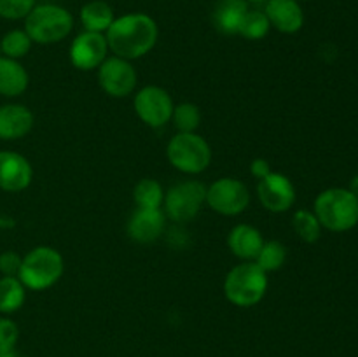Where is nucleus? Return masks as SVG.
Instances as JSON below:
<instances>
[{
	"instance_id": "nucleus-30",
	"label": "nucleus",
	"mask_w": 358,
	"mask_h": 357,
	"mask_svg": "<svg viewBox=\"0 0 358 357\" xmlns=\"http://www.w3.org/2000/svg\"><path fill=\"white\" fill-rule=\"evenodd\" d=\"M21 259L16 252H3L0 254V273L3 276H17L21 268Z\"/></svg>"
},
{
	"instance_id": "nucleus-6",
	"label": "nucleus",
	"mask_w": 358,
	"mask_h": 357,
	"mask_svg": "<svg viewBox=\"0 0 358 357\" xmlns=\"http://www.w3.org/2000/svg\"><path fill=\"white\" fill-rule=\"evenodd\" d=\"M168 160L173 168L189 175H198L210 167L212 149L198 133H177L168 144Z\"/></svg>"
},
{
	"instance_id": "nucleus-13",
	"label": "nucleus",
	"mask_w": 358,
	"mask_h": 357,
	"mask_svg": "<svg viewBox=\"0 0 358 357\" xmlns=\"http://www.w3.org/2000/svg\"><path fill=\"white\" fill-rule=\"evenodd\" d=\"M34 170L28 160L13 150L0 153V189L7 192H20L30 186Z\"/></svg>"
},
{
	"instance_id": "nucleus-2",
	"label": "nucleus",
	"mask_w": 358,
	"mask_h": 357,
	"mask_svg": "<svg viewBox=\"0 0 358 357\" xmlns=\"http://www.w3.org/2000/svg\"><path fill=\"white\" fill-rule=\"evenodd\" d=\"M315 216L329 231L352 230L358 224V198L345 188L325 189L315 200Z\"/></svg>"
},
{
	"instance_id": "nucleus-28",
	"label": "nucleus",
	"mask_w": 358,
	"mask_h": 357,
	"mask_svg": "<svg viewBox=\"0 0 358 357\" xmlns=\"http://www.w3.org/2000/svg\"><path fill=\"white\" fill-rule=\"evenodd\" d=\"M35 7V0H0V18L21 20Z\"/></svg>"
},
{
	"instance_id": "nucleus-9",
	"label": "nucleus",
	"mask_w": 358,
	"mask_h": 357,
	"mask_svg": "<svg viewBox=\"0 0 358 357\" xmlns=\"http://www.w3.org/2000/svg\"><path fill=\"white\" fill-rule=\"evenodd\" d=\"M136 80H138V76L129 59L107 56V59L98 66V83L108 97H128L135 91Z\"/></svg>"
},
{
	"instance_id": "nucleus-19",
	"label": "nucleus",
	"mask_w": 358,
	"mask_h": 357,
	"mask_svg": "<svg viewBox=\"0 0 358 357\" xmlns=\"http://www.w3.org/2000/svg\"><path fill=\"white\" fill-rule=\"evenodd\" d=\"M247 10V0H219L215 10H213L215 28L226 35L238 34V28H240V23Z\"/></svg>"
},
{
	"instance_id": "nucleus-20",
	"label": "nucleus",
	"mask_w": 358,
	"mask_h": 357,
	"mask_svg": "<svg viewBox=\"0 0 358 357\" xmlns=\"http://www.w3.org/2000/svg\"><path fill=\"white\" fill-rule=\"evenodd\" d=\"M114 10L103 0H93L87 2L86 6L80 9V23H83L86 31H98L103 34L108 30L112 23H114Z\"/></svg>"
},
{
	"instance_id": "nucleus-18",
	"label": "nucleus",
	"mask_w": 358,
	"mask_h": 357,
	"mask_svg": "<svg viewBox=\"0 0 358 357\" xmlns=\"http://www.w3.org/2000/svg\"><path fill=\"white\" fill-rule=\"evenodd\" d=\"M28 88V72L17 59L0 56V94L20 97Z\"/></svg>"
},
{
	"instance_id": "nucleus-5",
	"label": "nucleus",
	"mask_w": 358,
	"mask_h": 357,
	"mask_svg": "<svg viewBox=\"0 0 358 357\" xmlns=\"http://www.w3.org/2000/svg\"><path fill=\"white\" fill-rule=\"evenodd\" d=\"M63 258L56 248L35 247L21 259V268L17 273V279L21 280L27 289L44 290L55 286L63 275Z\"/></svg>"
},
{
	"instance_id": "nucleus-25",
	"label": "nucleus",
	"mask_w": 358,
	"mask_h": 357,
	"mask_svg": "<svg viewBox=\"0 0 358 357\" xmlns=\"http://www.w3.org/2000/svg\"><path fill=\"white\" fill-rule=\"evenodd\" d=\"M292 227L297 237L308 244L317 241L322 234L320 220L315 216V212H310V210H297L292 217Z\"/></svg>"
},
{
	"instance_id": "nucleus-32",
	"label": "nucleus",
	"mask_w": 358,
	"mask_h": 357,
	"mask_svg": "<svg viewBox=\"0 0 358 357\" xmlns=\"http://www.w3.org/2000/svg\"><path fill=\"white\" fill-rule=\"evenodd\" d=\"M348 189L358 198V175H355V177L352 178V182H350V188Z\"/></svg>"
},
{
	"instance_id": "nucleus-34",
	"label": "nucleus",
	"mask_w": 358,
	"mask_h": 357,
	"mask_svg": "<svg viewBox=\"0 0 358 357\" xmlns=\"http://www.w3.org/2000/svg\"><path fill=\"white\" fill-rule=\"evenodd\" d=\"M247 2H250V4H266L268 0H247Z\"/></svg>"
},
{
	"instance_id": "nucleus-24",
	"label": "nucleus",
	"mask_w": 358,
	"mask_h": 357,
	"mask_svg": "<svg viewBox=\"0 0 358 357\" xmlns=\"http://www.w3.org/2000/svg\"><path fill=\"white\" fill-rule=\"evenodd\" d=\"M287 261V247L278 240H269L262 244V248L259 251L255 258V265L261 266L266 273L276 272L282 268Z\"/></svg>"
},
{
	"instance_id": "nucleus-3",
	"label": "nucleus",
	"mask_w": 358,
	"mask_h": 357,
	"mask_svg": "<svg viewBox=\"0 0 358 357\" xmlns=\"http://www.w3.org/2000/svg\"><path fill=\"white\" fill-rule=\"evenodd\" d=\"M268 290V273L255 265L245 261L229 270L224 280V293L229 303L240 308L255 307Z\"/></svg>"
},
{
	"instance_id": "nucleus-22",
	"label": "nucleus",
	"mask_w": 358,
	"mask_h": 357,
	"mask_svg": "<svg viewBox=\"0 0 358 357\" xmlns=\"http://www.w3.org/2000/svg\"><path fill=\"white\" fill-rule=\"evenodd\" d=\"M133 200L138 209H161L164 202V191L154 178H142L133 189Z\"/></svg>"
},
{
	"instance_id": "nucleus-23",
	"label": "nucleus",
	"mask_w": 358,
	"mask_h": 357,
	"mask_svg": "<svg viewBox=\"0 0 358 357\" xmlns=\"http://www.w3.org/2000/svg\"><path fill=\"white\" fill-rule=\"evenodd\" d=\"M269 28H271V24H269L264 10L248 9L241 20L240 28H238V35L248 38V41H259V38L268 35Z\"/></svg>"
},
{
	"instance_id": "nucleus-10",
	"label": "nucleus",
	"mask_w": 358,
	"mask_h": 357,
	"mask_svg": "<svg viewBox=\"0 0 358 357\" xmlns=\"http://www.w3.org/2000/svg\"><path fill=\"white\" fill-rule=\"evenodd\" d=\"M135 112L147 126L159 128L171 119L173 100L166 90L159 86H145L135 94Z\"/></svg>"
},
{
	"instance_id": "nucleus-15",
	"label": "nucleus",
	"mask_w": 358,
	"mask_h": 357,
	"mask_svg": "<svg viewBox=\"0 0 358 357\" xmlns=\"http://www.w3.org/2000/svg\"><path fill=\"white\" fill-rule=\"evenodd\" d=\"M264 14L268 16L269 24L282 34H296L304 24L303 7L297 0H268Z\"/></svg>"
},
{
	"instance_id": "nucleus-29",
	"label": "nucleus",
	"mask_w": 358,
	"mask_h": 357,
	"mask_svg": "<svg viewBox=\"0 0 358 357\" xmlns=\"http://www.w3.org/2000/svg\"><path fill=\"white\" fill-rule=\"evenodd\" d=\"M20 338V329L10 318H0V354L13 352Z\"/></svg>"
},
{
	"instance_id": "nucleus-14",
	"label": "nucleus",
	"mask_w": 358,
	"mask_h": 357,
	"mask_svg": "<svg viewBox=\"0 0 358 357\" xmlns=\"http://www.w3.org/2000/svg\"><path fill=\"white\" fill-rule=\"evenodd\" d=\"M166 216L161 209H136L129 217L128 234L136 244H150L163 234Z\"/></svg>"
},
{
	"instance_id": "nucleus-35",
	"label": "nucleus",
	"mask_w": 358,
	"mask_h": 357,
	"mask_svg": "<svg viewBox=\"0 0 358 357\" xmlns=\"http://www.w3.org/2000/svg\"><path fill=\"white\" fill-rule=\"evenodd\" d=\"M297 2H301V0H297Z\"/></svg>"
},
{
	"instance_id": "nucleus-33",
	"label": "nucleus",
	"mask_w": 358,
	"mask_h": 357,
	"mask_svg": "<svg viewBox=\"0 0 358 357\" xmlns=\"http://www.w3.org/2000/svg\"><path fill=\"white\" fill-rule=\"evenodd\" d=\"M0 357H17L16 350H13V352H6V354H0Z\"/></svg>"
},
{
	"instance_id": "nucleus-17",
	"label": "nucleus",
	"mask_w": 358,
	"mask_h": 357,
	"mask_svg": "<svg viewBox=\"0 0 358 357\" xmlns=\"http://www.w3.org/2000/svg\"><path fill=\"white\" fill-rule=\"evenodd\" d=\"M262 244H264V238H262L261 231L250 224H238L227 237L229 251L243 261H255Z\"/></svg>"
},
{
	"instance_id": "nucleus-26",
	"label": "nucleus",
	"mask_w": 358,
	"mask_h": 357,
	"mask_svg": "<svg viewBox=\"0 0 358 357\" xmlns=\"http://www.w3.org/2000/svg\"><path fill=\"white\" fill-rule=\"evenodd\" d=\"M171 119H173V125L178 133H194L201 122V112H199L198 105L184 102V104L173 107Z\"/></svg>"
},
{
	"instance_id": "nucleus-8",
	"label": "nucleus",
	"mask_w": 358,
	"mask_h": 357,
	"mask_svg": "<svg viewBox=\"0 0 358 357\" xmlns=\"http://www.w3.org/2000/svg\"><path fill=\"white\" fill-rule=\"evenodd\" d=\"M206 203L220 216H238L250 203V192L240 178L224 177L206 188Z\"/></svg>"
},
{
	"instance_id": "nucleus-31",
	"label": "nucleus",
	"mask_w": 358,
	"mask_h": 357,
	"mask_svg": "<svg viewBox=\"0 0 358 357\" xmlns=\"http://www.w3.org/2000/svg\"><path fill=\"white\" fill-rule=\"evenodd\" d=\"M250 172H252V175H254V177H257L259 181H261V178H264L266 175L271 174V167H269V163L266 160H262V158H257V160L252 161Z\"/></svg>"
},
{
	"instance_id": "nucleus-1",
	"label": "nucleus",
	"mask_w": 358,
	"mask_h": 357,
	"mask_svg": "<svg viewBox=\"0 0 358 357\" xmlns=\"http://www.w3.org/2000/svg\"><path fill=\"white\" fill-rule=\"evenodd\" d=\"M157 24L149 14L129 13L115 18L108 27L105 38L114 56L136 59L152 51L157 42Z\"/></svg>"
},
{
	"instance_id": "nucleus-7",
	"label": "nucleus",
	"mask_w": 358,
	"mask_h": 357,
	"mask_svg": "<svg viewBox=\"0 0 358 357\" xmlns=\"http://www.w3.org/2000/svg\"><path fill=\"white\" fill-rule=\"evenodd\" d=\"M206 202V188L198 181H184L170 188L164 195V216L175 223L194 219Z\"/></svg>"
},
{
	"instance_id": "nucleus-27",
	"label": "nucleus",
	"mask_w": 358,
	"mask_h": 357,
	"mask_svg": "<svg viewBox=\"0 0 358 357\" xmlns=\"http://www.w3.org/2000/svg\"><path fill=\"white\" fill-rule=\"evenodd\" d=\"M0 48H2L3 56H7V58H23L30 51L31 38L28 37V34L24 30H10L3 35L2 42H0Z\"/></svg>"
},
{
	"instance_id": "nucleus-12",
	"label": "nucleus",
	"mask_w": 358,
	"mask_h": 357,
	"mask_svg": "<svg viewBox=\"0 0 358 357\" xmlns=\"http://www.w3.org/2000/svg\"><path fill=\"white\" fill-rule=\"evenodd\" d=\"M108 44L103 34L83 31L70 46V62L79 70H94L107 59Z\"/></svg>"
},
{
	"instance_id": "nucleus-11",
	"label": "nucleus",
	"mask_w": 358,
	"mask_h": 357,
	"mask_svg": "<svg viewBox=\"0 0 358 357\" xmlns=\"http://www.w3.org/2000/svg\"><path fill=\"white\" fill-rule=\"evenodd\" d=\"M257 196L266 210L282 214L292 209L296 203V188L287 175L271 172L259 181Z\"/></svg>"
},
{
	"instance_id": "nucleus-21",
	"label": "nucleus",
	"mask_w": 358,
	"mask_h": 357,
	"mask_svg": "<svg viewBox=\"0 0 358 357\" xmlns=\"http://www.w3.org/2000/svg\"><path fill=\"white\" fill-rule=\"evenodd\" d=\"M27 287L17 276H2L0 279V312L13 314L20 310L27 298Z\"/></svg>"
},
{
	"instance_id": "nucleus-16",
	"label": "nucleus",
	"mask_w": 358,
	"mask_h": 357,
	"mask_svg": "<svg viewBox=\"0 0 358 357\" xmlns=\"http://www.w3.org/2000/svg\"><path fill=\"white\" fill-rule=\"evenodd\" d=\"M34 128V114L24 105H0V140L23 139Z\"/></svg>"
},
{
	"instance_id": "nucleus-4",
	"label": "nucleus",
	"mask_w": 358,
	"mask_h": 357,
	"mask_svg": "<svg viewBox=\"0 0 358 357\" xmlns=\"http://www.w3.org/2000/svg\"><path fill=\"white\" fill-rule=\"evenodd\" d=\"M73 18L65 7L56 4L35 6L24 18V31L31 42L37 44H55L63 41L72 31Z\"/></svg>"
}]
</instances>
